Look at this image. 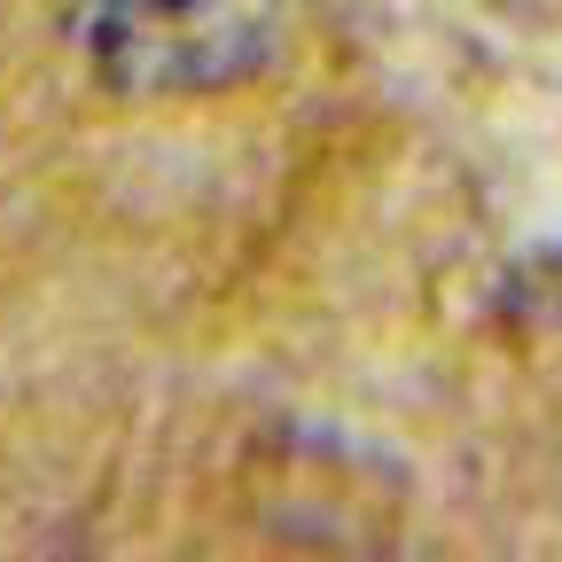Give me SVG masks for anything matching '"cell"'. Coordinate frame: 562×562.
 Returning a JSON list of instances; mask_svg holds the SVG:
<instances>
[{
	"instance_id": "6da1fadb",
	"label": "cell",
	"mask_w": 562,
	"mask_h": 562,
	"mask_svg": "<svg viewBox=\"0 0 562 562\" xmlns=\"http://www.w3.org/2000/svg\"><path fill=\"white\" fill-rule=\"evenodd\" d=\"M281 0H87L79 55L117 94H211L273 55Z\"/></svg>"
}]
</instances>
